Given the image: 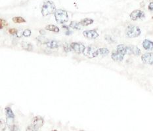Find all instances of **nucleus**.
I'll list each match as a JSON object with an SVG mask.
<instances>
[{"mask_svg": "<svg viewBox=\"0 0 153 131\" xmlns=\"http://www.w3.org/2000/svg\"><path fill=\"white\" fill-rule=\"evenodd\" d=\"M117 51L123 55L128 54V46H126L122 44L119 45L117 46Z\"/></svg>", "mask_w": 153, "mask_h": 131, "instance_id": "nucleus-15", "label": "nucleus"}, {"mask_svg": "<svg viewBox=\"0 0 153 131\" xmlns=\"http://www.w3.org/2000/svg\"><path fill=\"white\" fill-rule=\"evenodd\" d=\"M71 48L74 52H76L78 54H80V53H83V51H84L85 47L83 44L80 43H71Z\"/></svg>", "mask_w": 153, "mask_h": 131, "instance_id": "nucleus-6", "label": "nucleus"}, {"mask_svg": "<svg viewBox=\"0 0 153 131\" xmlns=\"http://www.w3.org/2000/svg\"><path fill=\"white\" fill-rule=\"evenodd\" d=\"M22 47L23 49H25V50L30 51L32 50V49H33V47H32V45L31 43H30L28 42H25V41H23L22 43Z\"/></svg>", "mask_w": 153, "mask_h": 131, "instance_id": "nucleus-16", "label": "nucleus"}, {"mask_svg": "<svg viewBox=\"0 0 153 131\" xmlns=\"http://www.w3.org/2000/svg\"><path fill=\"white\" fill-rule=\"evenodd\" d=\"M9 32L10 34H11V35H15V34H17V30L15 28H11L9 30Z\"/></svg>", "mask_w": 153, "mask_h": 131, "instance_id": "nucleus-26", "label": "nucleus"}, {"mask_svg": "<svg viewBox=\"0 0 153 131\" xmlns=\"http://www.w3.org/2000/svg\"><path fill=\"white\" fill-rule=\"evenodd\" d=\"M9 128L11 131H21L18 126H17V125H15V124L14 125H13L12 126H11V127H9Z\"/></svg>", "mask_w": 153, "mask_h": 131, "instance_id": "nucleus-25", "label": "nucleus"}, {"mask_svg": "<svg viewBox=\"0 0 153 131\" xmlns=\"http://www.w3.org/2000/svg\"><path fill=\"white\" fill-rule=\"evenodd\" d=\"M148 10L150 11H153V2H150L148 6Z\"/></svg>", "mask_w": 153, "mask_h": 131, "instance_id": "nucleus-29", "label": "nucleus"}, {"mask_svg": "<svg viewBox=\"0 0 153 131\" xmlns=\"http://www.w3.org/2000/svg\"><path fill=\"white\" fill-rule=\"evenodd\" d=\"M6 118H7V123L8 124L9 127H11L13 125H14V120H15V115L13 112L12 109L9 107H7L5 109Z\"/></svg>", "mask_w": 153, "mask_h": 131, "instance_id": "nucleus-5", "label": "nucleus"}, {"mask_svg": "<svg viewBox=\"0 0 153 131\" xmlns=\"http://www.w3.org/2000/svg\"><path fill=\"white\" fill-rule=\"evenodd\" d=\"M141 50L136 46L130 45L128 46V55H134L139 56L141 55Z\"/></svg>", "mask_w": 153, "mask_h": 131, "instance_id": "nucleus-11", "label": "nucleus"}, {"mask_svg": "<svg viewBox=\"0 0 153 131\" xmlns=\"http://www.w3.org/2000/svg\"><path fill=\"white\" fill-rule=\"evenodd\" d=\"M143 47L145 50L151 51L153 49V42L148 39H145L143 42Z\"/></svg>", "mask_w": 153, "mask_h": 131, "instance_id": "nucleus-13", "label": "nucleus"}, {"mask_svg": "<svg viewBox=\"0 0 153 131\" xmlns=\"http://www.w3.org/2000/svg\"><path fill=\"white\" fill-rule=\"evenodd\" d=\"M44 119H43L42 117H40V116H36V117H34L32 125L38 130L39 128H41L44 125Z\"/></svg>", "mask_w": 153, "mask_h": 131, "instance_id": "nucleus-8", "label": "nucleus"}, {"mask_svg": "<svg viewBox=\"0 0 153 131\" xmlns=\"http://www.w3.org/2000/svg\"><path fill=\"white\" fill-rule=\"evenodd\" d=\"M141 60L145 64L153 65V53H147L141 57Z\"/></svg>", "mask_w": 153, "mask_h": 131, "instance_id": "nucleus-9", "label": "nucleus"}, {"mask_svg": "<svg viewBox=\"0 0 153 131\" xmlns=\"http://www.w3.org/2000/svg\"><path fill=\"white\" fill-rule=\"evenodd\" d=\"M111 57L113 61L116 62H122L123 61V59H124V55H123L121 53H118V51H116V52H113L112 53Z\"/></svg>", "mask_w": 153, "mask_h": 131, "instance_id": "nucleus-12", "label": "nucleus"}, {"mask_svg": "<svg viewBox=\"0 0 153 131\" xmlns=\"http://www.w3.org/2000/svg\"><path fill=\"white\" fill-rule=\"evenodd\" d=\"M130 18L132 20H137L145 17V13L141 10H135L130 14Z\"/></svg>", "mask_w": 153, "mask_h": 131, "instance_id": "nucleus-7", "label": "nucleus"}, {"mask_svg": "<svg viewBox=\"0 0 153 131\" xmlns=\"http://www.w3.org/2000/svg\"><path fill=\"white\" fill-rule=\"evenodd\" d=\"M0 127H1V130L4 131L5 130L6 124L3 121V119H1V122H0Z\"/></svg>", "mask_w": 153, "mask_h": 131, "instance_id": "nucleus-24", "label": "nucleus"}, {"mask_svg": "<svg viewBox=\"0 0 153 131\" xmlns=\"http://www.w3.org/2000/svg\"><path fill=\"white\" fill-rule=\"evenodd\" d=\"M0 25H1V29L3 28L4 26H7V22H5V20H3V19H1L0 20Z\"/></svg>", "mask_w": 153, "mask_h": 131, "instance_id": "nucleus-28", "label": "nucleus"}, {"mask_svg": "<svg viewBox=\"0 0 153 131\" xmlns=\"http://www.w3.org/2000/svg\"><path fill=\"white\" fill-rule=\"evenodd\" d=\"M31 30L30 29H26L25 30H24L23 32V35L25 37H29V36H31Z\"/></svg>", "mask_w": 153, "mask_h": 131, "instance_id": "nucleus-22", "label": "nucleus"}, {"mask_svg": "<svg viewBox=\"0 0 153 131\" xmlns=\"http://www.w3.org/2000/svg\"><path fill=\"white\" fill-rule=\"evenodd\" d=\"M83 54L85 57L89 58V59H93L99 55V49H96L95 47L89 46L85 49Z\"/></svg>", "mask_w": 153, "mask_h": 131, "instance_id": "nucleus-4", "label": "nucleus"}, {"mask_svg": "<svg viewBox=\"0 0 153 131\" xmlns=\"http://www.w3.org/2000/svg\"><path fill=\"white\" fill-rule=\"evenodd\" d=\"M54 15H55L56 21L59 24H64L67 22L68 20V13L64 10L58 9L55 11Z\"/></svg>", "mask_w": 153, "mask_h": 131, "instance_id": "nucleus-2", "label": "nucleus"}, {"mask_svg": "<svg viewBox=\"0 0 153 131\" xmlns=\"http://www.w3.org/2000/svg\"><path fill=\"white\" fill-rule=\"evenodd\" d=\"M26 131H38V129L32 125H30L28 126L26 128Z\"/></svg>", "mask_w": 153, "mask_h": 131, "instance_id": "nucleus-27", "label": "nucleus"}, {"mask_svg": "<svg viewBox=\"0 0 153 131\" xmlns=\"http://www.w3.org/2000/svg\"><path fill=\"white\" fill-rule=\"evenodd\" d=\"M40 34L43 33V34H45V32H44V31H40Z\"/></svg>", "mask_w": 153, "mask_h": 131, "instance_id": "nucleus-30", "label": "nucleus"}, {"mask_svg": "<svg viewBox=\"0 0 153 131\" xmlns=\"http://www.w3.org/2000/svg\"><path fill=\"white\" fill-rule=\"evenodd\" d=\"M79 131H84V130H79Z\"/></svg>", "mask_w": 153, "mask_h": 131, "instance_id": "nucleus-32", "label": "nucleus"}, {"mask_svg": "<svg viewBox=\"0 0 153 131\" xmlns=\"http://www.w3.org/2000/svg\"><path fill=\"white\" fill-rule=\"evenodd\" d=\"M99 55H101L102 57H106L109 53V50L106 48L99 49Z\"/></svg>", "mask_w": 153, "mask_h": 131, "instance_id": "nucleus-21", "label": "nucleus"}, {"mask_svg": "<svg viewBox=\"0 0 153 131\" xmlns=\"http://www.w3.org/2000/svg\"><path fill=\"white\" fill-rule=\"evenodd\" d=\"M56 9L55 5L53 1H46L44 2L42 8V14L43 16H47L52 14Z\"/></svg>", "mask_w": 153, "mask_h": 131, "instance_id": "nucleus-1", "label": "nucleus"}, {"mask_svg": "<svg viewBox=\"0 0 153 131\" xmlns=\"http://www.w3.org/2000/svg\"><path fill=\"white\" fill-rule=\"evenodd\" d=\"M81 24L80 22H77L76 21H72L70 24V27L75 30H81Z\"/></svg>", "mask_w": 153, "mask_h": 131, "instance_id": "nucleus-18", "label": "nucleus"}, {"mask_svg": "<svg viewBox=\"0 0 153 131\" xmlns=\"http://www.w3.org/2000/svg\"><path fill=\"white\" fill-rule=\"evenodd\" d=\"M53 131H58V130H53Z\"/></svg>", "mask_w": 153, "mask_h": 131, "instance_id": "nucleus-31", "label": "nucleus"}, {"mask_svg": "<svg viewBox=\"0 0 153 131\" xmlns=\"http://www.w3.org/2000/svg\"><path fill=\"white\" fill-rule=\"evenodd\" d=\"M47 47L50 49H57L59 47V43L57 41H48L46 43Z\"/></svg>", "mask_w": 153, "mask_h": 131, "instance_id": "nucleus-14", "label": "nucleus"}, {"mask_svg": "<svg viewBox=\"0 0 153 131\" xmlns=\"http://www.w3.org/2000/svg\"><path fill=\"white\" fill-rule=\"evenodd\" d=\"M141 30L139 27L135 26H130L128 27L126 30V35L128 37L133 38H137L141 34Z\"/></svg>", "mask_w": 153, "mask_h": 131, "instance_id": "nucleus-3", "label": "nucleus"}, {"mask_svg": "<svg viewBox=\"0 0 153 131\" xmlns=\"http://www.w3.org/2000/svg\"><path fill=\"white\" fill-rule=\"evenodd\" d=\"M64 50L65 52H70V51H71V49H72V48H71V45H69L68 44H64Z\"/></svg>", "mask_w": 153, "mask_h": 131, "instance_id": "nucleus-23", "label": "nucleus"}, {"mask_svg": "<svg viewBox=\"0 0 153 131\" xmlns=\"http://www.w3.org/2000/svg\"><path fill=\"white\" fill-rule=\"evenodd\" d=\"M84 37L89 39H93L97 38L99 36V34L95 30H86L83 32Z\"/></svg>", "mask_w": 153, "mask_h": 131, "instance_id": "nucleus-10", "label": "nucleus"}, {"mask_svg": "<svg viewBox=\"0 0 153 131\" xmlns=\"http://www.w3.org/2000/svg\"><path fill=\"white\" fill-rule=\"evenodd\" d=\"M13 21L15 23H18V24H20V23H24V22H26V20L25 19H24L23 17H21V16H16V17H14V18H13Z\"/></svg>", "mask_w": 153, "mask_h": 131, "instance_id": "nucleus-20", "label": "nucleus"}, {"mask_svg": "<svg viewBox=\"0 0 153 131\" xmlns=\"http://www.w3.org/2000/svg\"><path fill=\"white\" fill-rule=\"evenodd\" d=\"M46 29L47 30L51 31V32H59V28H58L57 26H55V25H53V24L47 26L46 27Z\"/></svg>", "mask_w": 153, "mask_h": 131, "instance_id": "nucleus-19", "label": "nucleus"}, {"mask_svg": "<svg viewBox=\"0 0 153 131\" xmlns=\"http://www.w3.org/2000/svg\"><path fill=\"white\" fill-rule=\"evenodd\" d=\"M93 22L94 21L93 19L85 18L80 21V24H81V26H86L91 24L92 23H93Z\"/></svg>", "mask_w": 153, "mask_h": 131, "instance_id": "nucleus-17", "label": "nucleus"}]
</instances>
